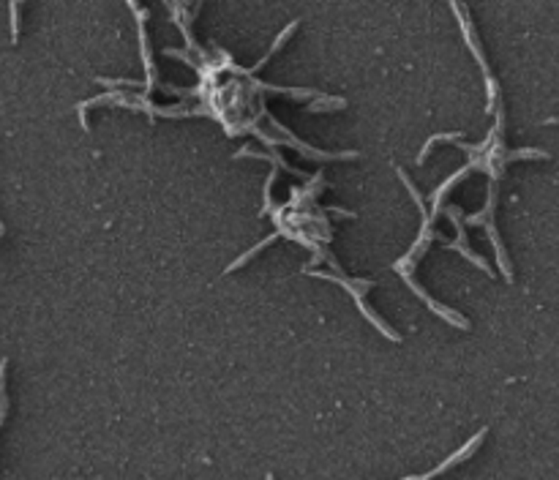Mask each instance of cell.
I'll list each match as a JSON object with an SVG mask.
<instances>
[{
    "mask_svg": "<svg viewBox=\"0 0 559 480\" xmlns=\"http://www.w3.org/2000/svg\"><path fill=\"white\" fill-rule=\"evenodd\" d=\"M268 480H273V478H268Z\"/></svg>",
    "mask_w": 559,
    "mask_h": 480,
    "instance_id": "1",
    "label": "cell"
}]
</instances>
